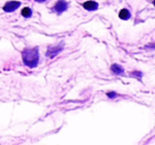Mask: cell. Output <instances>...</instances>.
Here are the masks:
<instances>
[{"label":"cell","instance_id":"obj_1","mask_svg":"<svg viewBox=\"0 0 155 145\" xmlns=\"http://www.w3.org/2000/svg\"><path fill=\"white\" fill-rule=\"evenodd\" d=\"M22 60L24 63L30 68H34L38 64V49L32 48V49H25L22 52Z\"/></svg>","mask_w":155,"mask_h":145},{"label":"cell","instance_id":"obj_2","mask_svg":"<svg viewBox=\"0 0 155 145\" xmlns=\"http://www.w3.org/2000/svg\"><path fill=\"white\" fill-rule=\"evenodd\" d=\"M20 5V2H18V1H10V2H8L7 5L3 7V10H5V12H13L15 11L17 8H19Z\"/></svg>","mask_w":155,"mask_h":145},{"label":"cell","instance_id":"obj_3","mask_svg":"<svg viewBox=\"0 0 155 145\" xmlns=\"http://www.w3.org/2000/svg\"><path fill=\"white\" fill-rule=\"evenodd\" d=\"M62 50V47H50L49 49H48V52H47V55L49 56V57H54L55 55H58V52Z\"/></svg>","mask_w":155,"mask_h":145},{"label":"cell","instance_id":"obj_4","mask_svg":"<svg viewBox=\"0 0 155 145\" xmlns=\"http://www.w3.org/2000/svg\"><path fill=\"white\" fill-rule=\"evenodd\" d=\"M66 9H67V5L64 1H58L55 5V7H54V10H55L56 12H58V13H62V12H64Z\"/></svg>","mask_w":155,"mask_h":145},{"label":"cell","instance_id":"obj_5","mask_svg":"<svg viewBox=\"0 0 155 145\" xmlns=\"http://www.w3.org/2000/svg\"><path fill=\"white\" fill-rule=\"evenodd\" d=\"M83 7H84V9L88 10V11H94V10H96L98 8V5L95 1H87V2H85L83 5Z\"/></svg>","mask_w":155,"mask_h":145},{"label":"cell","instance_id":"obj_6","mask_svg":"<svg viewBox=\"0 0 155 145\" xmlns=\"http://www.w3.org/2000/svg\"><path fill=\"white\" fill-rule=\"evenodd\" d=\"M119 17H120L121 19H124V20L129 19V18H130V12L127 11V9L121 10L120 13H119Z\"/></svg>","mask_w":155,"mask_h":145},{"label":"cell","instance_id":"obj_7","mask_svg":"<svg viewBox=\"0 0 155 145\" xmlns=\"http://www.w3.org/2000/svg\"><path fill=\"white\" fill-rule=\"evenodd\" d=\"M112 71L114 73H116V74H120V73L123 72V68L121 66H119V65L115 64L112 66Z\"/></svg>","mask_w":155,"mask_h":145},{"label":"cell","instance_id":"obj_8","mask_svg":"<svg viewBox=\"0 0 155 145\" xmlns=\"http://www.w3.org/2000/svg\"><path fill=\"white\" fill-rule=\"evenodd\" d=\"M21 15L24 16V17H30V16L32 15V11H31V9H29V8H24L21 11Z\"/></svg>","mask_w":155,"mask_h":145},{"label":"cell","instance_id":"obj_9","mask_svg":"<svg viewBox=\"0 0 155 145\" xmlns=\"http://www.w3.org/2000/svg\"><path fill=\"white\" fill-rule=\"evenodd\" d=\"M108 95H110V96H115V93H108Z\"/></svg>","mask_w":155,"mask_h":145},{"label":"cell","instance_id":"obj_10","mask_svg":"<svg viewBox=\"0 0 155 145\" xmlns=\"http://www.w3.org/2000/svg\"><path fill=\"white\" fill-rule=\"evenodd\" d=\"M36 1H38V2H44L45 0H36Z\"/></svg>","mask_w":155,"mask_h":145}]
</instances>
